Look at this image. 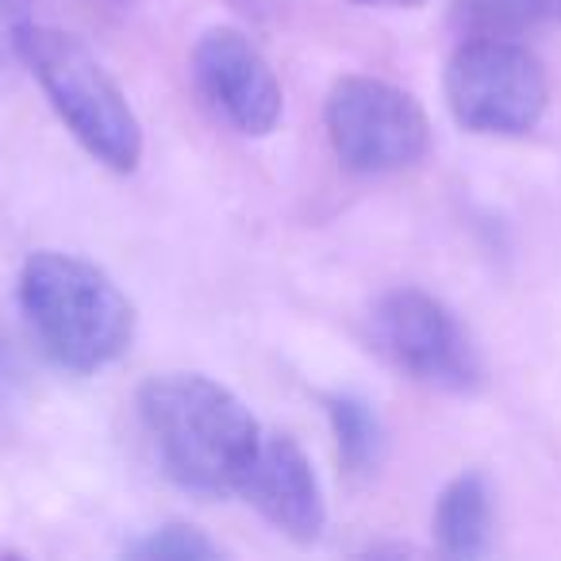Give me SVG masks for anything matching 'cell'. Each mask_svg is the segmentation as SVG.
Wrapping results in <instances>:
<instances>
[{
	"instance_id": "obj_1",
	"label": "cell",
	"mask_w": 561,
	"mask_h": 561,
	"mask_svg": "<svg viewBox=\"0 0 561 561\" xmlns=\"http://www.w3.org/2000/svg\"><path fill=\"white\" fill-rule=\"evenodd\" d=\"M139 415L173 484L196 496L239 492L262 427L227 385L204 374H158L139 389Z\"/></svg>"
},
{
	"instance_id": "obj_2",
	"label": "cell",
	"mask_w": 561,
	"mask_h": 561,
	"mask_svg": "<svg viewBox=\"0 0 561 561\" xmlns=\"http://www.w3.org/2000/svg\"><path fill=\"white\" fill-rule=\"evenodd\" d=\"M20 312L39 351L66 374H101L131 351L135 305L78 254L35 250L20 270Z\"/></svg>"
},
{
	"instance_id": "obj_3",
	"label": "cell",
	"mask_w": 561,
	"mask_h": 561,
	"mask_svg": "<svg viewBox=\"0 0 561 561\" xmlns=\"http://www.w3.org/2000/svg\"><path fill=\"white\" fill-rule=\"evenodd\" d=\"M20 62L32 70L58 119L96 162L116 173H131L139 165V116L85 43L58 27L32 24L20 35Z\"/></svg>"
},
{
	"instance_id": "obj_4",
	"label": "cell",
	"mask_w": 561,
	"mask_h": 561,
	"mask_svg": "<svg viewBox=\"0 0 561 561\" xmlns=\"http://www.w3.org/2000/svg\"><path fill=\"white\" fill-rule=\"evenodd\" d=\"M446 108L473 135H527L542 119L550 81L535 55L515 39H469L446 62Z\"/></svg>"
},
{
	"instance_id": "obj_5",
	"label": "cell",
	"mask_w": 561,
	"mask_h": 561,
	"mask_svg": "<svg viewBox=\"0 0 561 561\" xmlns=\"http://www.w3.org/2000/svg\"><path fill=\"white\" fill-rule=\"evenodd\" d=\"M335 158L354 173H397L423 162L431 119L408 89L369 73H346L331 85L323 108Z\"/></svg>"
},
{
	"instance_id": "obj_6",
	"label": "cell",
	"mask_w": 561,
	"mask_h": 561,
	"mask_svg": "<svg viewBox=\"0 0 561 561\" xmlns=\"http://www.w3.org/2000/svg\"><path fill=\"white\" fill-rule=\"evenodd\" d=\"M369 343L404 377L443 392L481 385V354L458 316L423 289H392L369 312Z\"/></svg>"
},
{
	"instance_id": "obj_7",
	"label": "cell",
	"mask_w": 561,
	"mask_h": 561,
	"mask_svg": "<svg viewBox=\"0 0 561 561\" xmlns=\"http://www.w3.org/2000/svg\"><path fill=\"white\" fill-rule=\"evenodd\" d=\"M193 78L211 112L239 135L262 139L285 116L277 73L239 27H208L196 39Z\"/></svg>"
},
{
	"instance_id": "obj_8",
	"label": "cell",
	"mask_w": 561,
	"mask_h": 561,
	"mask_svg": "<svg viewBox=\"0 0 561 561\" xmlns=\"http://www.w3.org/2000/svg\"><path fill=\"white\" fill-rule=\"evenodd\" d=\"M239 496L293 542H316L328 527L320 477L293 435H262L239 481Z\"/></svg>"
},
{
	"instance_id": "obj_9",
	"label": "cell",
	"mask_w": 561,
	"mask_h": 561,
	"mask_svg": "<svg viewBox=\"0 0 561 561\" xmlns=\"http://www.w3.org/2000/svg\"><path fill=\"white\" fill-rule=\"evenodd\" d=\"M438 553L458 561L484 558L492 546V492L481 473H458L435 504Z\"/></svg>"
},
{
	"instance_id": "obj_10",
	"label": "cell",
	"mask_w": 561,
	"mask_h": 561,
	"mask_svg": "<svg viewBox=\"0 0 561 561\" xmlns=\"http://www.w3.org/2000/svg\"><path fill=\"white\" fill-rule=\"evenodd\" d=\"M553 0H450V27L458 43L515 39L550 24Z\"/></svg>"
},
{
	"instance_id": "obj_11",
	"label": "cell",
	"mask_w": 561,
	"mask_h": 561,
	"mask_svg": "<svg viewBox=\"0 0 561 561\" xmlns=\"http://www.w3.org/2000/svg\"><path fill=\"white\" fill-rule=\"evenodd\" d=\"M328 423L346 473L366 477L381 466L385 431L369 400H362L358 392H335V397H328Z\"/></svg>"
},
{
	"instance_id": "obj_12",
	"label": "cell",
	"mask_w": 561,
	"mask_h": 561,
	"mask_svg": "<svg viewBox=\"0 0 561 561\" xmlns=\"http://www.w3.org/2000/svg\"><path fill=\"white\" fill-rule=\"evenodd\" d=\"M131 558L147 561H201V558H219V546L204 535L201 527H188V523H165V527L142 535L139 542L127 546Z\"/></svg>"
},
{
	"instance_id": "obj_13",
	"label": "cell",
	"mask_w": 561,
	"mask_h": 561,
	"mask_svg": "<svg viewBox=\"0 0 561 561\" xmlns=\"http://www.w3.org/2000/svg\"><path fill=\"white\" fill-rule=\"evenodd\" d=\"M32 27V0H0V62L20 58V35Z\"/></svg>"
},
{
	"instance_id": "obj_14",
	"label": "cell",
	"mask_w": 561,
	"mask_h": 561,
	"mask_svg": "<svg viewBox=\"0 0 561 561\" xmlns=\"http://www.w3.org/2000/svg\"><path fill=\"white\" fill-rule=\"evenodd\" d=\"M351 4H366V9H415L423 0H351Z\"/></svg>"
},
{
	"instance_id": "obj_15",
	"label": "cell",
	"mask_w": 561,
	"mask_h": 561,
	"mask_svg": "<svg viewBox=\"0 0 561 561\" xmlns=\"http://www.w3.org/2000/svg\"><path fill=\"white\" fill-rule=\"evenodd\" d=\"M553 16H558V24H561V0H553Z\"/></svg>"
}]
</instances>
